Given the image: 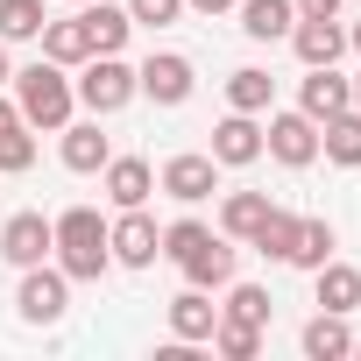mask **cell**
<instances>
[{
    "label": "cell",
    "instance_id": "cell-19",
    "mask_svg": "<svg viewBox=\"0 0 361 361\" xmlns=\"http://www.w3.org/2000/svg\"><path fill=\"white\" fill-rule=\"evenodd\" d=\"M298 347H305L312 361H340V354H354V333H347V312H319V319H305Z\"/></svg>",
    "mask_w": 361,
    "mask_h": 361
},
{
    "label": "cell",
    "instance_id": "cell-20",
    "mask_svg": "<svg viewBox=\"0 0 361 361\" xmlns=\"http://www.w3.org/2000/svg\"><path fill=\"white\" fill-rule=\"evenodd\" d=\"M234 8H241V36H255V43H276V36H290V22H298L290 0H234Z\"/></svg>",
    "mask_w": 361,
    "mask_h": 361
},
{
    "label": "cell",
    "instance_id": "cell-5",
    "mask_svg": "<svg viewBox=\"0 0 361 361\" xmlns=\"http://www.w3.org/2000/svg\"><path fill=\"white\" fill-rule=\"evenodd\" d=\"M106 248H114L121 269H149V262L163 255V227H156L142 206H128L121 220H106Z\"/></svg>",
    "mask_w": 361,
    "mask_h": 361
},
{
    "label": "cell",
    "instance_id": "cell-10",
    "mask_svg": "<svg viewBox=\"0 0 361 361\" xmlns=\"http://www.w3.org/2000/svg\"><path fill=\"white\" fill-rule=\"evenodd\" d=\"M50 248H57V227H50L43 213H15L8 227H0V255H8L15 269H29V262H50Z\"/></svg>",
    "mask_w": 361,
    "mask_h": 361
},
{
    "label": "cell",
    "instance_id": "cell-25",
    "mask_svg": "<svg viewBox=\"0 0 361 361\" xmlns=\"http://www.w3.org/2000/svg\"><path fill=\"white\" fill-rule=\"evenodd\" d=\"M269 312H276V298H269L262 283H227V305H220V319H241V326H269Z\"/></svg>",
    "mask_w": 361,
    "mask_h": 361
},
{
    "label": "cell",
    "instance_id": "cell-2",
    "mask_svg": "<svg viewBox=\"0 0 361 361\" xmlns=\"http://www.w3.org/2000/svg\"><path fill=\"white\" fill-rule=\"evenodd\" d=\"M8 85H15L22 121H29V128H50V135H57V128L71 121V106H78V85H71V78H64V64H50V57L22 64Z\"/></svg>",
    "mask_w": 361,
    "mask_h": 361
},
{
    "label": "cell",
    "instance_id": "cell-27",
    "mask_svg": "<svg viewBox=\"0 0 361 361\" xmlns=\"http://www.w3.org/2000/svg\"><path fill=\"white\" fill-rule=\"evenodd\" d=\"M255 248H262V255H276V262H290V248H298V213L269 206V220L255 227Z\"/></svg>",
    "mask_w": 361,
    "mask_h": 361
},
{
    "label": "cell",
    "instance_id": "cell-16",
    "mask_svg": "<svg viewBox=\"0 0 361 361\" xmlns=\"http://www.w3.org/2000/svg\"><path fill=\"white\" fill-rule=\"evenodd\" d=\"M99 177H106V199H114L121 213H128V206H149V192H156V170H149L142 156H106Z\"/></svg>",
    "mask_w": 361,
    "mask_h": 361
},
{
    "label": "cell",
    "instance_id": "cell-34",
    "mask_svg": "<svg viewBox=\"0 0 361 361\" xmlns=\"http://www.w3.org/2000/svg\"><path fill=\"white\" fill-rule=\"evenodd\" d=\"M8 128H22V106H15V99H0V135H8Z\"/></svg>",
    "mask_w": 361,
    "mask_h": 361
},
{
    "label": "cell",
    "instance_id": "cell-35",
    "mask_svg": "<svg viewBox=\"0 0 361 361\" xmlns=\"http://www.w3.org/2000/svg\"><path fill=\"white\" fill-rule=\"evenodd\" d=\"M15 78V64H8V43H0V85H8Z\"/></svg>",
    "mask_w": 361,
    "mask_h": 361
},
{
    "label": "cell",
    "instance_id": "cell-18",
    "mask_svg": "<svg viewBox=\"0 0 361 361\" xmlns=\"http://www.w3.org/2000/svg\"><path fill=\"white\" fill-rule=\"evenodd\" d=\"M319 156H333L340 170H361V106H340L319 121Z\"/></svg>",
    "mask_w": 361,
    "mask_h": 361
},
{
    "label": "cell",
    "instance_id": "cell-31",
    "mask_svg": "<svg viewBox=\"0 0 361 361\" xmlns=\"http://www.w3.org/2000/svg\"><path fill=\"white\" fill-rule=\"evenodd\" d=\"M128 15H135V29H170L185 15V0H128Z\"/></svg>",
    "mask_w": 361,
    "mask_h": 361
},
{
    "label": "cell",
    "instance_id": "cell-37",
    "mask_svg": "<svg viewBox=\"0 0 361 361\" xmlns=\"http://www.w3.org/2000/svg\"><path fill=\"white\" fill-rule=\"evenodd\" d=\"M354 106H361V78H354Z\"/></svg>",
    "mask_w": 361,
    "mask_h": 361
},
{
    "label": "cell",
    "instance_id": "cell-12",
    "mask_svg": "<svg viewBox=\"0 0 361 361\" xmlns=\"http://www.w3.org/2000/svg\"><path fill=\"white\" fill-rule=\"evenodd\" d=\"M78 22H85L92 57H114V50H128V36H135V15H128V8H114V0H85Z\"/></svg>",
    "mask_w": 361,
    "mask_h": 361
},
{
    "label": "cell",
    "instance_id": "cell-24",
    "mask_svg": "<svg viewBox=\"0 0 361 361\" xmlns=\"http://www.w3.org/2000/svg\"><path fill=\"white\" fill-rule=\"evenodd\" d=\"M269 99H276V78H269L262 64H241V71L227 78V106H234V114H269Z\"/></svg>",
    "mask_w": 361,
    "mask_h": 361
},
{
    "label": "cell",
    "instance_id": "cell-14",
    "mask_svg": "<svg viewBox=\"0 0 361 361\" xmlns=\"http://www.w3.org/2000/svg\"><path fill=\"white\" fill-rule=\"evenodd\" d=\"M340 106H354V78H340L333 64H312L305 85H298V114L326 121V114H340Z\"/></svg>",
    "mask_w": 361,
    "mask_h": 361
},
{
    "label": "cell",
    "instance_id": "cell-3",
    "mask_svg": "<svg viewBox=\"0 0 361 361\" xmlns=\"http://www.w3.org/2000/svg\"><path fill=\"white\" fill-rule=\"evenodd\" d=\"M15 312H22L29 326H57V319L71 312V276L50 269V262H29V269H22V290H15Z\"/></svg>",
    "mask_w": 361,
    "mask_h": 361
},
{
    "label": "cell",
    "instance_id": "cell-30",
    "mask_svg": "<svg viewBox=\"0 0 361 361\" xmlns=\"http://www.w3.org/2000/svg\"><path fill=\"white\" fill-rule=\"evenodd\" d=\"M29 163H36V135H29V121H22V128L0 135V170L15 177V170H29Z\"/></svg>",
    "mask_w": 361,
    "mask_h": 361
},
{
    "label": "cell",
    "instance_id": "cell-38",
    "mask_svg": "<svg viewBox=\"0 0 361 361\" xmlns=\"http://www.w3.org/2000/svg\"><path fill=\"white\" fill-rule=\"evenodd\" d=\"M354 354H361V340H354Z\"/></svg>",
    "mask_w": 361,
    "mask_h": 361
},
{
    "label": "cell",
    "instance_id": "cell-13",
    "mask_svg": "<svg viewBox=\"0 0 361 361\" xmlns=\"http://www.w3.org/2000/svg\"><path fill=\"white\" fill-rule=\"evenodd\" d=\"M177 269H185V283H199V290H227L234 283V241L227 234H206Z\"/></svg>",
    "mask_w": 361,
    "mask_h": 361
},
{
    "label": "cell",
    "instance_id": "cell-1",
    "mask_svg": "<svg viewBox=\"0 0 361 361\" xmlns=\"http://www.w3.org/2000/svg\"><path fill=\"white\" fill-rule=\"evenodd\" d=\"M57 227V269L71 276V283H99L106 269H114V248H106V220L92 213V206H71V213H57L50 220Z\"/></svg>",
    "mask_w": 361,
    "mask_h": 361
},
{
    "label": "cell",
    "instance_id": "cell-22",
    "mask_svg": "<svg viewBox=\"0 0 361 361\" xmlns=\"http://www.w3.org/2000/svg\"><path fill=\"white\" fill-rule=\"evenodd\" d=\"M319 312H354L361 305V269L354 262H319Z\"/></svg>",
    "mask_w": 361,
    "mask_h": 361
},
{
    "label": "cell",
    "instance_id": "cell-6",
    "mask_svg": "<svg viewBox=\"0 0 361 361\" xmlns=\"http://www.w3.org/2000/svg\"><path fill=\"white\" fill-rule=\"evenodd\" d=\"M135 85H142L156 106H185V99H192V85H199V71H192V57H185V50H156L149 64H135Z\"/></svg>",
    "mask_w": 361,
    "mask_h": 361
},
{
    "label": "cell",
    "instance_id": "cell-33",
    "mask_svg": "<svg viewBox=\"0 0 361 361\" xmlns=\"http://www.w3.org/2000/svg\"><path fill=\"white\" fill-rule=\"evenodd\" d=\"M185 8H192V15H227L234 0H185Z\"/></svg>",
    "mask_w": 361,
    "mask_h": 361
},
{
    "label": "cell",
    "instance_id": "cell-8",
    "mask_svg": "<svg viewBox=\"0 0 361 361\" xmlns=\"http://www.w3.org/2000/svg\"><path fill=\"white\" fill-rule=\"evenodd\" d=\"M262 149H269L283 170H305V163H319V121H312V114H269Z\"/></svg>",
    "mask_w": 361,
    "mask_h": 361
},
{
    "label": "cell",
    "instance_id": "cell-39",
    "mask_svg": "<svg viewBox=\"0 0 361 361\" xmlns=\"http://www.w3.org/2000/svg\"><path fill=\"white\" fill-rule=\"evenodd\" d=\"M78 8H85V0H78Z\"/></svg>",
    "mask_w": 361,
    "mask_h": 361
},
{
    "label": "cell",
    "instance_id": "cell-29",
    "mask_svg": "<svg viewBox=\"0 0 361 361\" xmlns=\"http://www.w3.org/2000/svg\"><path fill=\"white\" fill-rule=\"evenodd\" d=\"M206 347H220L227 361H255V354H262V326H241V319H220Z\"/></svg>",
    "mask_w": 361,
    "mask_h": 361
},
{
    "label": "cell",
    "instance_id": "cell-15",
    "mask_svg": "<svg viewBox=\"0 0 361 361\" xmlns=\"http://www.w3.org/2000/svg\"><path fill=\"white\" fill-rule=\"evenodd\" d=\"M213 326H220V305L199 290V283H185V290H177L170 298V340H213Z\"/></svg>",
    "mask_w": 361,
    "mask_h": 361
},
{
    "label": "cell",
    "instance_id": "cell-9",
    "mask_svg": "<svg viewBox=\"0 0 361 361\" xmlns=\"http://www.w3.org/2000/svg\"><path fill=\"white\" fill-rule=\"evenodd\" d=\"M290 50H298L305 71H312V64H340V50H347L340 15H298V22H290Z\"/></svg>",
    "mask_w": 361,
    "mask_h": 361
},
{
    "label": "cell",
    "instance_id": "cell-11",
    "mask_svg": "<svg viewBox=\"0 0 361 361\" xmlns=\"http://www.w3.org/2000/svg\"><path fill=\"white\" fill-rule=\"evenodd\" d=\"M255 156H262V121L227 106V121L213 128V163H220V170H248Z\"/></svg>",
    "mask_w": 361,
    "mask_h": 361
},
{
    "label": "cell",
    "instance_id": "cell-28",
    "mask_svg": "<svg viewBox=\"0 0 361 361\" xmlns=\"http://www.w3.org/2000/svg\"><path fill=\"white\" fill-rule=\"evenodd\" d=\"M319 262H333V227H326V220H298L290 269H319Z\"/></svg>",
    "mask_w": 361,
    "mask_h": 361
},
{
    "label": "cell",
    "instance_id": "cell-32",
    "mask_svg": "<svg viewBox=\"0 0 361 361\" xmlns=\"http://www.w3.org/2000/svg\"><path fill=\"white\" fill-rule=\"evenodd\" d=\"M298 15H340V0H290Z\"/></svg>",
    "mask_w": 361,
    "mask_h": 361
},
{
    "label": "cell",
    "instance_id": "cell-17",
    "mask_svg": "<svg viewBox=\"0 0 361 361\" xmlns=\"http://www.w3.org/2000/svg\"><path fill=\"white\" fill-rule=\"evenodd\" d=\"M57 135H64V170H78V177H92V170H106V156H114V142L99 135V121H64Z\"/></svg>",
    "mask_w": 361,
    "mask_h": 361
},
{
    "label": "cell",
    "instance_id": "cell-36",
    "mask_svg": "<svg viewBox=\"0 0 361 361\" xmlns=\"http://www.w3.org/2000/svg\"><path fill=\"white\" fill-rule=\"evenodd\" d=\"M347 50H361V22H354V29H347Z\"/></svg>",
    "mask_w": 361,
    "mask_h": 361
},
{
    "label": "cell",
    "instance_id": "cell-4",
    "mask_svg": "<svg viewBox=\"0 0 361 361\" xmlns=\"http://www.w3.org/2000/svg\"><path fill=\"white\" fill-rule=\"evenodd\" d=\"M142 85H135V64H121V50L114 57H85V78H78V99L106 121V114H121L128 99H135Z\"/></svg>",
    "mask_w": 361,
    "mask_h": 361
},
{
    "label": "cell",
    "instance_id": "cell-23",
    "mask_svg": "<svg viewBox=\"0 0 361 361\" xmlns=\"http://www.w3.org/2000/svg\"><path fill=\"white\" fill-rule=\"evenodd\" d=\"M43 57H50V64H64V71H71V64H85V57H92V43H85V22H78V15H64V22H43Z\"/></svg>",
    "mask_w": 361,
    "mask_h": 361
},
{
    "label": "cell",
    "instance_id": "cell-7",
    "mask_svg": "<svg viewBox=\"0 0 361 361\" xmlns=\"http://www.w3.org/2000/svg\"><path fill=\"white\" fill-rule=\"evenodd\" d=\"M156 185H163L177 206H199V199L220 192V163H213V149H185V156H170V163H163Z\"/></svg>",
    "mask_w": 361,
    "mask_h": 361
},
{
    "label": "cell",
    "instance_id": "cell-21",
    "mask_svg": "<svg viewBox=\"0 0 361 361\" xmlns=\"http://www.w3.org/2000/svg\"><path fill=\"white\" fill-rule=\"evenodd\" d=\"M262 220H269V192H227V206H220V234L227 241H255Z\"/></svg>",
    "mask_w": 361,
    "mask_h": 361
},
{
    "label": "cell",
    "instance_id": "cell-26",
    "mask_svg": "<svg viewBox=\"0 0 361 361\" xmlns=\"http://www.w3.org/2000/svg\"><path fill=\"white\" fill-rule=\"evenodd\" d=\"M43 0H0V43H29V36H43Z\"/></svg>",
    "mask_w": 361,
    "mask_h": 361
}]
</instances>
